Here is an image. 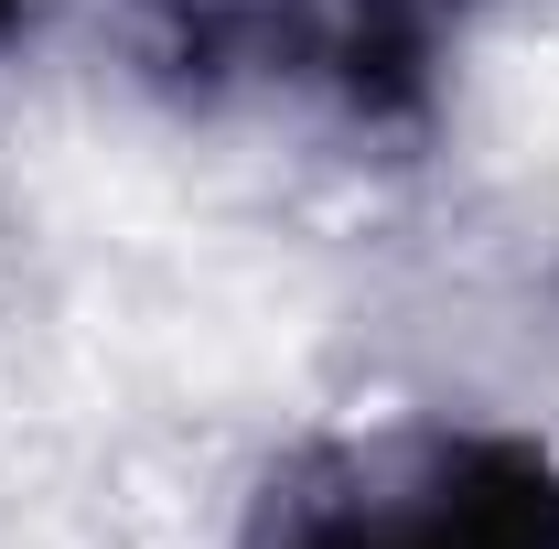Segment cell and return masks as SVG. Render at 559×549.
<instances>
[{"label":"cell","instance_id":"6da1fadb","mask_svg":"<svg viewBox=\"0 0 559 549\" xmlns=\"http://www.w3.org/2000/svg\"><path fill=\"white\" fill-rule=\"evenodd\" d=\"M495 0H108L130 75L183 119L409 140Z\"/></svg>","mask_w":559,"mask_h":549},{"label":"cell","instance_id":"7a4b0ae2","mask_svg":"<svg viewBox=\"0 0 559 549\" xmlns=\"http://www.w3.org/2000/svg\"><path fill=\"white\" fill-rule=\"evenodd\" d=\"M237 549H559V453L506 420H355L290 442Z\"/></svg>","mask_w":559,"mask_h":549},{"label":"cell","instance_id":"3957f363","mask_svg":"<svg viewBox=\"0 0 559 549\" xmlns=\"http://www.w3.org/2000/svg\"><path fill=\"white\" fill-rule=\"evenodd\" d=\"M33 11H44V0H0V44H22V33H33Z\"/></svg>","mask_w":559,"mask_h":549}]
</instances>
